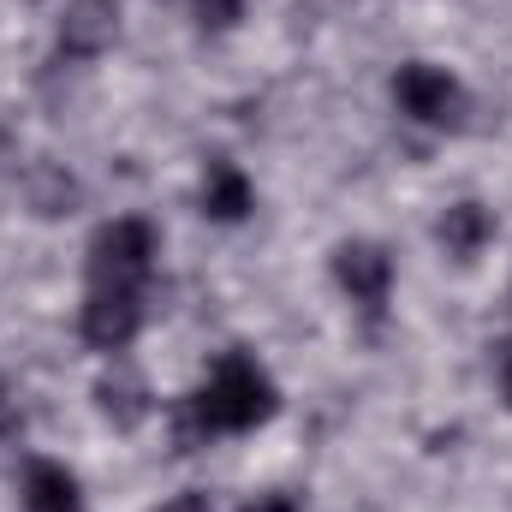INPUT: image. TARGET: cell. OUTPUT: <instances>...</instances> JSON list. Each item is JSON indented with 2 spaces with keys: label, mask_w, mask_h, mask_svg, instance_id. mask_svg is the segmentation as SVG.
<instances>
[{
  "label": "cell",
  "mask_w": 512,
  "mask_h": 512,
  "mask_svg": "<svg viewBox=\"0 0 512 512\" xmlns=\"http://www.w3.org/2000/svg\"><path fill=\"white\" fill-rule=\"evenodd\" d=\"M274 405H280L274 382L256 370L245 352H227V358L209 370V382L197 387L191 399H179V411H173V441L191 453V447H203L209 435H245V429H256V423L274 417Z\"/></svg>",
  "instance_id": "6da1fadb"
},
{
  "label": "cell",
  "mask_w": 512,
  "mask_h": 512,
  "mask_svg": "<svg viewBox=\"0 0 512 512\" xmlns=\"http://www.w3.org/2000/svg\"><path fill=\"white\" fill-rule=\"evenodd\" d=\"M155 227L149 221H114V227H102L96 239H90V286H120V292H137L143 280H149V268H155Z\"/></svg>",
  "instance_id": "7a4b0ae2"
},
{
  "label": "cell",
  "mask_w": 512,
  "mask_h": 512,
  "mask_svg": "<svg viewBox=\"0 0 512 512\" xmlns=\"http://www.w3.org/2000/svg\"><path fill=\"white\" fill-rule=\"evenodd\" d=\"M393 102H399V114L417 120V126H453L459 108H465V90H459L453 72H441V66H429V60H411V66H399V78H393Z\"/></svg>",
  "instance_id": "3957f363"
},
{
  "label": "cell",
  "mask_w": 512,
  "mask_h": 512,
  "mask_svg": "<svg viewBox=\"0 0 512 512\" xmlns=\"http://www.w3.org/2000/svg\"><path fill=\"white\" fill-rule=\"evenodd\" d=\"M143 328V304L137 292H120V286H90L84 310H78V334L96 346V352H126Z\"/></svg>",
  "instance_id": "277c9868"
},
{
  "label": "cell",
  "mask_w": 512,
  "mask_h": 512,
  "mask_svg": "<svg viewBox=\"0 0 512 512\" xmlns=\"http://www.w3.org/2000/svg\"><path fill=\"white\" fill-rule=\"evenodd\" d=\"M334 280L352 292V304H364V310H382L387 292H393V256L382 245H340L334 251Z\"/></svg>",
  "instance_id": "5b68a950"
},
{
  "label": "cell",
  "mask_w": 512,
  "mask_h": 512,
  "mask_svg": "<svg viewBox=\"0 0 512 512\" xmlns=\"http://www.w3.org/2000/svg\"><path fill=\"white\" fill-rule=\"evenodd\" d=\"M120 36V6L114 0H66V18H60V48L72 60H96L108 54Z\"/></svg>",
  "instance_id": "8992f818"
},
{
  "label": "cell",
  "mask_w": 512,
  "mask_h": 512,
  "mask_svg": "<svg viewBox=\"0 0 512 512\" xmlns=\"http://www.w3.org/2000/svg\"><path fill=\"white\" fill-rule=\"evenodd\" d=\"M256 209V185L245 179V167H233V161H209V173H203V215L209 221H245Z\"/></svg>",
  "instance_id": "52a82bcc"
},
{
  "label": "cell",
  "mask_w": 512,
  "mask_h": 512,
  "mask_svg": "<svg viewBox=\"0 0 512 512\" xmlns=\"http://www.w3.org/2000/svg\"><path fill=\"white\" fill-rule=\"evenodd\" d=\"M24 507L30 512H84V501H78V477H72L66 465L36 459V465L24 471Z\"/></svg>",
  "instance_id": "ba28073f"
},
{
  "label": "cell",
  "mask_w": 512,
  "mask_h": 512,
  "mask_svg": "<svg viewBox=\"0 0 512 512\" xmlns=\"http://www.w3.org/2000/svg\"><path fill=\"white\" fill-rule=\"evenodd\" d=\"M489 239H495V215H489L483 203H453V209L441 215V245L459 256V262H471Z\"/></svg>",
  "instance_id": "9c48e42d"
},
{
  "label": "cell",
  "mask_w": 512,
  "mask_h": 512,
  "mask_svg": "<svg viewBox=\"0 0 512 512\" xmlns=\"http://www.w3.org/2000/svg\"><path fill=\"white\" fill-rule=\"evenodd\" d=\"M96 393H102V411H108L114 429H137L149 417V387H143V376H131V370H114Z\"/></svg>",
  "instance_id": "30bf717a"
},
{
  "label": "cell",
  "mask_w": 512,
  "mask_h": 512,
  "mask_svg": "<svg viewBox=\"0 0 512 512\" xmlns=\"http://www.w3.org/2000/svg\"><path fill=\"white\" fill-rule=\"evenodd\" d=\"M245 18V0H197V24L203 30H233Z\"/></svg>",
  "instance_id": "8fae6325"
},
{
  "label": "cell",
  "mask_w": 512,
  "mask_h": 512,
  "mask_svg": "<svg viewBox=\"0 0 512 512\" xmlns=\"http://www.w3.org/2000/svg\"><path fill=\"white\" fill-rule=\"evenodd\" d=\"M245 512H304V507H298L292 495H256V501H251Z\"/></svg>",
  "instance_id": "7c38bea8"
},
{
  "label": "cell",
  "mask_w": 512,
  "mask_h": 512,
  "mask_svg": "<svg viewBox=\"0 0 512 512\" xmlns=\"http://www.w3.org/2000/svg\"><path fill=\"white\" fill-rule=\"evenodd\" d=\"M155 512H209V501L203 495H173L167 507H155Z\"/></svg>",
  "instance_id": "4fadbf2b"
},
{
  "label": "cell",
  "mask_w": 512,
  "mask_h": 512,
  "mask_svg": "<svg viewBox=\"0 0 512 512\" xmlns=\"http://www.w3.org/2000/svg\"><path fill=\"white\" fill-rule=\"evenodd\" d=\"M501 393H507V405H512V346H507V358H501Z\"/></svg>",
  "instance_id": "5bb4252c"
}]
</instances>
